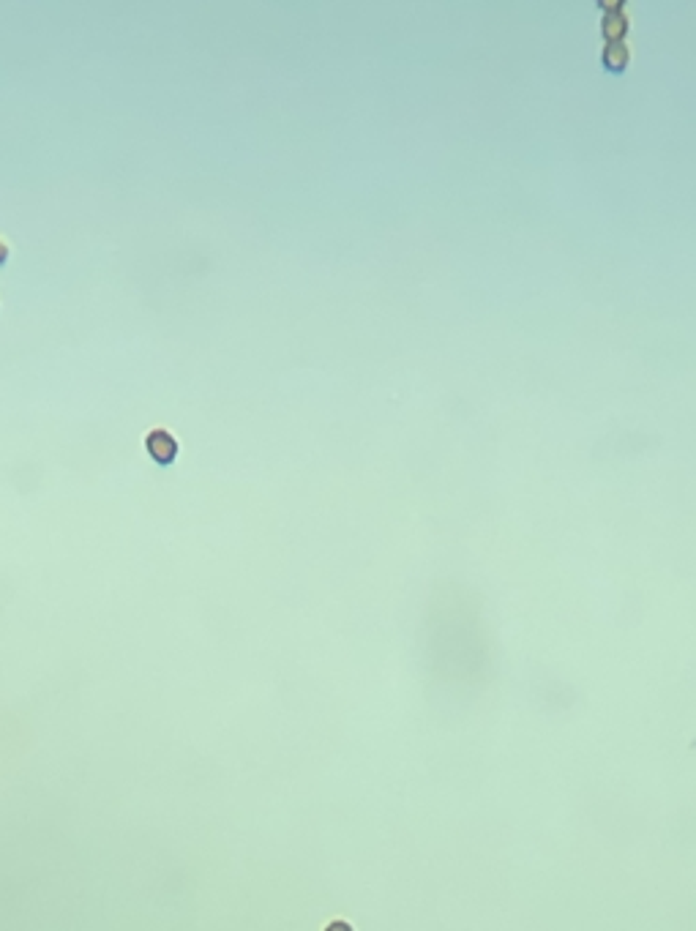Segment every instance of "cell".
Listing matches in <instances>:
<instances>
[{"label":"cell","instance_id":"1","mask_svg":"<svg viewBox=\"0 0 696 931\" xmlns=\"http://www.w3.org/2000/svg\"><path fill=\"white\" fill-rule=\"evenodd\" d=\"M325 931H352V929H349V923H342V921H334V923H331V926H328Z\"/></svg>","mask_w":696,"mask_h":931}]
</instances>
